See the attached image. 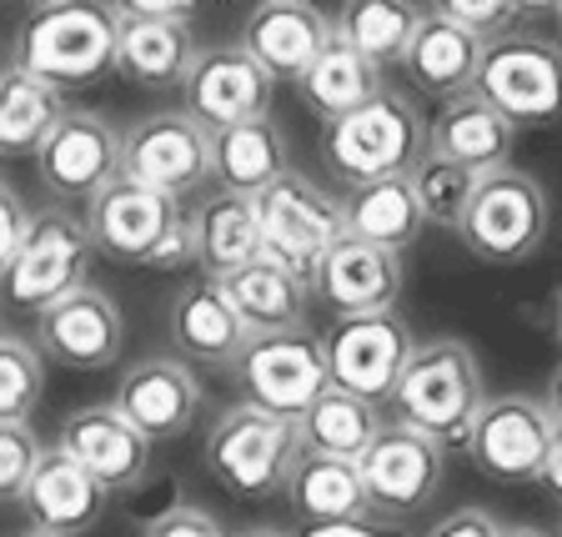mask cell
<instances>
[{
    "mask_svg": "<svg viewBox=\"0 0 562 537\" xmlns=\"http://www.w3.org/2000/svg\"><path fill=\"white\" fill-rule=\"evenodd\" d=\"M386 407L397 412V427L432 437L447 452L468 447L472 427H477L482 407H487V387H482V367L472 357V347L457 337L417 342Z\"/></svg>",
    "mask_w": 562,
    "mask_h": 537,
    "instance_id": "6da1fadb",
    "label": "cell"
},
{
    "mask_svg": "<svg viewBox=\"0 0 562 537\" xmlns=\"http://www.w3.org/2000/svg\"><path fill=\"white\" fill-rule=\"evenodd\" d=\"M11 66L31 70L46 86H95L116 70V5L56 0L35 5L15 35Z\"/></svg>",
    "mask_w": 562,
    "mask_h": 537,
    "instance_id": "7a4b0ae2",
    "label": "cell"
},
{
    "mask_svg": "<svg viewBox=\"0 0 562 537\" xmlns=\"http://www.w3.org/2000/svg\"><path fill=\"white\" fill-rule=\"evenodd\" d=\"M296 457H302L296 422H281L271 412L251 407V402H236L206 433L201 468L216 488H226L241 503H267V497L286 492Z\"/></svg>",
    "mask_w": 562,
    "mask_h": 537,
    "instance_id": "3957f363",
    "label": "cell"
},
{
    "mask_svg": "<svg viewBox=\"0 0 562 537\" xmlns=\"http://www.w3.org/2000/svg\"><path fill=\"white\" fill-rule=\"evenodd\" d=\"M322 156L347 187L392 181L427 156V121H422L412 96L382 91L362 111H351L322 131Z\"/></svg>",
    "mask_w": 562,
    "mask_h": 537,
    "instance_id": "277c9868",
    "label": "cell"
},
{
    "mask_svg": "<svg viewBox=\"0 0 562 537\" xmlns=\"http://www.w3.org/2000/svg\"><path fill=\"white\" fill-rule=\"evenodd\" d=\"M91 251L95 246L91 232H86V216H70L66 206L31 211V226H25L21 246H15L11 267L0 271V302L25 316L50 312L70 292L91 287L86 281Z\"/></svg>",
    "mask_w": 562,
    "mask_h": 537,
    "instance_id": "5b68a950",
    "label": "cell"
},
{
    "mask_svg": "<svg viewBox=\"0 0 562 537\" xmlns=\"http://www.w3.org/2000/svg\"><path fill=\"white\" fill-rule=\"evenodd\" d=\"M548 222H552V206L538 176L503 166L492 176H477V191H472L468 216L457 226V242L468 246L477 261L513 267V261H527L542 246Z\"/></svg>",
    "mask_w": 562,
    "mask_h": 537,
    "instance_id": "8992f818",
    "label": "cell"
},
{
    "mask_svg": "<svg viewBox=\"0 0 562 537\" xmlns=\"http://www.w3.org/2000/svg\"><path fill=\"white\" fill-rule=\"evenodd\" d=\"M477 96L517 131L562 121V46L552 35L513 31L482 51Z\"/></svg>",
    "mask_w": 562,
    "mask_h": 537,
    "instance_id": "52a82bcc",
    "label": "cell"
},
{
    "mask_svg": "<svg viewBox=\"0 0 562 537\" xmlns=\"http://www.w3.org/2000/svg\"><path fill=\"white\" fill-rule=\"evenodd\" d=\"M196 56V5H176V0L116 5V70L126 81L146 91H181Z\"/></svg>",
    "mask_w": 562,
    "mask_h": 537,
    "instance_id": "ba28073f",
    "label": "cell"
},
{
    "mask_svg": "<svg viewBox=\"0 0 562 537\" xmlns=\"http://www.w3.org/2000/svg\"><path fill=\"white\" fill-rule=\"evenodd\" d=\"M412 342L407 322L397 312H376V316H341L322 332V357H327V387L347 392V398L382 407L392 402L402 372H407Z\"/></svg>",
    "mask_w": 562,
    "mask_h": 537,
    "instance_id": "9c48e42d",
    "label": "cell"
},
{
    "mask_svg": "<svg viewBox=\"0 0 562 537\" xmlns=\"http://www.w3.org/2000/svg\"><path fill=\"white\" fill-rule=\"evenodd\" d=\"M232 377L251 407L271 412V417H281V422H296L322 392H327L322 337L306 327L251 337L241 347V357L232 362Z\"/></svg>",
    "mask_w": 562,
    "mask_h": 537,
    "instance_id": "30bf717a",
    "label": "cell"
},
{
    "mask_svg": "<svg viewBox=\"0 0 562 537\" xmlns=\"http://www.w3.org/2000/svg\"><path fill=\"white\" fill-rule=\"evenodd\" d=\"M257 226H261V251L306 277L316 261L327 257L337 242H347V216L341 201H331L312 176L286 171L257 197Z\"/></svg>",
    "mask_w": 562,
    "mask_h": 537,
    "instance_id": "8fae6325",
    "label": "cell"
},
{
    "mask_svg": "<svg viewBox=\"0 0 562 537\" xmlns=\"http://www.w3.org/2000/svg\"><path fill=\"white\" fill-rule=\"evenodd\" d=\"M121 176L171 201L196 197L211 181V131L187 111H151L121 136Z\"/></svg>",
    "mask_w": 562,
    "mask_h": 537,
    "instance_id": "7c38bea8",
    "label": "cell"
},
{
    "mask_svg": "<svg viewBox=\"0 0 562 537\" xmlns=\"http://www.w3.org/2000/svg\"><path fill=\"white\" fill-rule=\"evenodd\" d=\"M121 176V131L101 111H66L60 126L35 152V181L56 201L91 206Z\"/></svg>",
    "mask_w": 562,
    "mask_h": 537,
    "instance_id": "4fadbf2b",
    "label": "cell"
},
{
    "mask_svg": "<svg viewBox=\"0 0 562 537\" xmlns=\"http://www.w3.org/2000/svg\"><path fill=\"white\" fill-rule=\"evenodd\" d=\"M552 417L542 398L527 392H507V398H487L477 427L468 437L472 468L492 482H542V462L552 447Z\"/></svg>",
    "mask_w": 562,
    "mask_h": 537,
    "instance_id": "5bb4252c",
    "label": "cell"
},
{
    "mask_svg": "<svg viewBox=\"0 0 562 537\" xmlns=\"http://www.w3.org/2000/svg\"><path fill=\"white\" fill-rule=\"evenodd\" d=\"M181 216H187L181 201L140 187L131 176H116L86 206V232H91V246L101 257L131 261V267H151V257L166 246V236L181 226Z\"/></svg>",
    "mask_w": 562,
    "mask_h": 537,
    "instance_id": "9a60e30c",
    "label": "cell"
},
{
    "mask_svg": "<svg viewBox=\"0 0 562 537\" xmlns=\"http://www.w3.org/2000/svg\"><path fill=\"white\" fill-rule=\"evenodd\" d=\"M367 482V503L372 517H412L442 492L447 478V447H437L432 437L412 433V427H382L367 457L357 462Z\"/></svg>",
    "mask_w": 562,
    "mask_h": 537,
    "instance_id": "2e32d148",
    "label": "cell"
},
{
    "mask_svg": "<svg viewBox=\"0 0 562 537\" xmlns=\"http://www.w3.org/2000/svg\"><path fill=\"white\" fill-rule=\"evenodd\" d=\"M271 96H277V81L241 46H206L181 86V101H187L181 111L216 136V131L271 116Z\"/></svg>",
    "mask_w": 562,
    "mask_h": 537,
    "instance_id": "e0dca14e",
    "label": "cell"
},
{
    "mask_svg": "<svg viewBox=\"0 0 562 537\" xmlns=\"http://www.w3.org/2000/svg\"><path fill=\"white\" fill-rule=\"evenodd\" d=\"M402 281H407L402 257L347 236V242H337L327 257L306 271V297L331 322H341V316H376V312H397Z\"/></svg>",
    "mask_w": 562,
    "mask_h": 537,
    "instance_id": "ac0fdd59",
    "label": "cell"
},
{
    "mask_svg": "<svg viewBox=\"0 0 562 537\" xmlns=\"http://www.w3.org/2000/svg\"><path fill=\"white\" fill-rule=\"evenodd\" d=\"M126 347V316L101 287H81L35 316V351L70 372H101Z\"/></svg>",
    "mask_w": 562,
    "mask_h": 537,
    "instance_id": "d6986e66",
    "label": "cell"
},
{
    "mask_svg": "<svg viewBox=\"0 0 562 537\" xmlns=\"http://www.w3.org/2000/svg\"><path fill=\"white\" fill-rule=\"evenodd\" d=\"M331 41H337V31H331V15L322 5H306V0H261V5L246 11L236 46L257 60L271 81L296 86Z\"/></svg>",
    "mask_w": 562,
    "mask_h": 537,
    "instance_id": "ffe728a7",
    "label": "cell"
},
{
    "mask_svg": "<svg viewBox=\"0 0 562 537\" xmlns=\"http://www.w3.org/2000/svg\"><path fill=\"white\" fill-rule=\"evenodd\" d=\"M111 407L136 427L146 443H176L191 433L201 412V382L181 357H140L121 372Z\"/></svg>",
    "mask_w": 562,
    "mask_h": 537,
    "instance_id": "44dd1931",
    "label": "cell"
},
{
    "mask_svg": "<svg viewBox=\"0 0 562 537\" xmlns=\"http://www.w3.org/2000/svg\"><path fill=\"white\" fill-rule=\"evenodd\" d=\"M56 447L81 472H91V478L101 482L105 497H111V492L140 488L146 472H151V443H146V437L111 407V402H95V407L70 412V417L60 422Z\"/></svg>",
    "mask_w": 562,
    "mask_h": 537,
    "instance_id": "7402d4cb",
    "label": "cell"
},
{
    "mask_svg": "<svg viewBox=\"0 0 562 537\" xmlns=\"http://www.w3.org/2000/svg\"><path fill=\"white\" fill-rule=\"evenodd\" d=\"M513 152H517V126L507 116H497L477 91L442 101V111L427 121V156L452 161L472 176H492L513 166Z\"/></svg>",
    "mask_w": 562,
    "mask_h": 537,
    "instance_id": "603a6c76",
    "label": "cell"
},
{
    "mask_svg": "<svg viewBox=\"0 0 562 537\" xmlns=\"http://www.w3.org/2000/svg\"><path fill=\"white\" fill-rule=\"evenodd\" d=\"M21 513L31 517L35 533L81 537V533H91V527L101 523L105 488L91 478V472L76 468V462L50 443L46 452H41V462H35L25 492H21Z\"/></svg>",
    "mask_w": 562,
    "mask_h": 537,
    "instance_id": "cb8c5ba5",
    "label": "cell"
},
{
    "mask_svg": "<svg viewBox=\"0 0 562 537\" xmlns=\"http://www.w3.org/2000/svg\"><path fill=\"white\" fill-rule=\"evenodd\" d=\"M482 41L468 35L457 21H447L442 5H422V25L412 35L402 70L422 96L437 101H457V96L477 91V70H482Z\"/></svg>",
    "mask_w": 562,
    "mask_h": 537,
    "instance_id": "d4e9b609",
    "label": "cell"
},
{
    "mask_svg": "<svg viewBox=\"0 0 562 537\" xmlns=\"http://www.w3.org/2000/svg\"><path fill=\"white\" fill-rule=\"evenodd\" d=\"M251 342V332L241 327V316L232 312L226 292L216 287V277H191L171 302V347L201 367H232L241 357V347Z\"/></svg>",
    "mask_w": 562,
    "mask_h": 537,
    "instance_id": "484cf974",
    "label": "cell"
},
{
    "mask_svg": "<svg viewBox=\"0 0 562 537\" xmlns=\"http://www.w3.org/2000/svg\"><path fill=\"white\" fill-rule=\"evenodd\" d=\"M216 287L226 292L232 312L241 316V327L251 337H267V332H292L306 327V277H296L286 261L267 257L261 251L257 261H246L232 277H216Z\"/></svg>",
    "mask_w": 562,
    "mask_h": 537,
    "instance_id": "4316f807",
    "label": "cell"
},
{
    "mask_svg": "<svg viewBox=\"0 0 562 537\" xmlns=\"http://www.w3.org/2000/svg\"><path fill=\"white\" fill-rule=\"evenodd\" d=\"M286 171H292L286 166V131L277 126V116L246 121V126L211 136V181H222V191H232V197L257 201Z\"/></svg>",
    "mask_w": 562,
    "mask_h": 537,
    "instance_id": "83f0119b",
    "label": "cell"
},
{
    "mask_svg": "<svg viewBox=\"0 0 562 537\" xmlns=\"http://www.w3.org/2000/svg\"><path fill=\"white\" fill-rule=\"evenodd\" d=\"M286 503L306 527H341L372 517L362 468L337 462V457H296L292 482H286Z\"/></svg>",
    "mask_w": 562,
    "mask_h": 537,
    "instance_id": "f1b7e54d",
    "label": "cell"
},
{
    "mask_svg": "<svg viewBox=\"0 0 562 537\" xmlns=\"http://www.w3.org/2000/svg\"><path fill=\"white\" fill-rule=\"evenodd\" d=\"M347 236L351 242H367L376 251H412L422 236V211H417V197H412V181L407 176H392V181H372V187H351L347 206Z\"/></svg>",
    "mask_w": 562,
    "mask_h": 537,
    "instance_id": "f546056e",
    "label": "cell"
},
{
    "mask_svg": "<svg viewBox=\"0 0 562 537\" xmlns=\"http://www.w3.org/2000/svg\"><path fill=\"white\" fill-rule=\"evenodd\" d=\"M196 267L206 277H232L246 261L261 257V226H257V201L216 191L196 211Z\"/></svg>",
    "mask_w": 562,
    "mask_h": 537,
    "instance_id": "4dcf8cb0",
    "label": "cell"
},
{
    "mask_svg": "<svg viewBox=\"0 0 562 537\" xmlns=\"http://www.w3.org/2000/svg\"><path fill=\"white\" fill-rule=\"evenodd\" d=\"M386 422L376 417V407L347 398L337 387H327L312 407L296 417V443L302 457H337V462H362L367 447L382 437Z\"/></svg>",
    "mask_w": 562,
    "mask_h": 537,
    "instance_id": "1f68e13d",
    "label": "cell"
},
{
    "mask_svg": "<svg viewBox=\"0 0 562 537\" xmlns=\"http://www.w3.org/2000/svg\"><path fill=\"white\" fill-rule=\"evenodd\" d=\"M296 91H302L306 111L331 126V121L362 111L367 101H376V96L386 91V76H382V66H372V60L357 56L351 46L331 41V46L316 56V66L296 81Z\"/></svg>",
    "mask_w": 562,
    "mask_h": 537,
    "instance_id": "d6a6232c",
    "label": "cell"
},
{
    "mask_svg": "<svg viewBox=\"0 0 562 537\" xmlns=\"http://www.w3.org/2000/svg\"><path fill=\"white\" fill-rule=\"evenodd\" d=\"M70 105L21 66H0V156H35Z\"/></svg>",
    "mask_w": 562,
    "mask_h": 537,
    "instance_id": "836d02e7",
    "label": "cell"
},
{
    "mask_svg": "<svg viewBox=\"0 0 562 537\" xmlns=\"http://www.w3.org/2000/svg\"><path fill=\"white\" fill-rule=\"evenodd\" d=\"M422 25V5H402V0H351L341 11H331V31L341 46L367 56L372 66H402L412 35Z\"/></svg>",
    "mask_w": 562,
    "mask_h": 537,
    "instance_id": "e575fe53",
    "label": "cell"
},
{
    "mask_svg": "<svg viewBox=\"0 0 562 537\" xmlns=\"http://www.w3.org/2000/svg\"><path fill=\"white\" fill-rule=\"evenodd\" d=\"M407 181H412V197H417L422 222L447 226V232L462 226L468 201H472V191H477V176L452 166V161H437V156H422V161L407 171Z\"/></svg>",
    "mask_w": 562,
    "mask_h": 537,
    "instance_id": "d590c367",
    "label": "cell"
},
{
    "mask_svg": "<svg viewBox=\"0 0 562 537\" xmlns=\"http://www.w3.org/2000/svg\"><path fill=\"white\" fill-rule=\"evenodd\" d=\"M46 392V357L35 342L0 332V422H31Z\"/></svg>",
    "mask_w": 562,
    "mask_h": 537,
    "instance_id": "8d00e7d4",
    "label": "cell"
},
{
    "mask_svg": "<svg viewBox=\"0 0 562 537\" xmlns=\"http://www.w3.org/2000/svg\"><path fill=\"white\" fill-rule=\"evenodd\" d=\"M442 15L457 21L468 35H477L482 46H492V41L522 31V21L538 15V5H517V0H442Z\"/></svg>",
    "mask_w": 562,
    "mask_h": 537,
    "instance_id": "74e56055",
    "label": "cell"
},
{
    "mask_svg": "<svg viewBox=\"0 0 562 537\" xmlns=\"http://www.w3.org/2000/svg\"><path fill=\"white\" fill-rule=\"evenodd\" d=\"M41 452H46V443L31 433V422H0V503H11V497L21 503Z\"/></svg>",
    "mask_w": 562,
    "mask_h": 537,
    "instance_id": "f35d334b",
    "label": "cell"
},
{
    "mask_svg": "<svg viewBox=\"0 0 562 537\" xmlns=\"http://www.w3.org/2000/svg\"><path fill=\"white\" fill-rule=\"evenodd\" d=\"M140 537H232L216 517L206 513V507H196V503H171V507H161L156 517H146V527H140Z\"/></svg>",
    "mask_w": 562,
    "mask_h": 537,
    "instance_id": "ab89813d",
    "label": "cell"
},
{
    "mask_svg": "<svg viewBox=\"0 0 562 537\" xmlns=\"http://www.w3.org/2000/svg\"><path fill=\"white\" fill-rule=\"evenodd\" d=\"M25 226H31V211H25V201L15 197V187H5L0 181V271L11 267L15 246H21Z\"/></svg>",
    "mask_w": 562,
    "mask_h": 537,
    "instance_id": "60d3db41",
    "label": "cell"
},
{
    "mask_svg": "<svg viewBox=\"0 0 562 537\" xmlns=\"http://www.w3.org/2000/svg\"><path fill=\"white\" fill-rule=\"evenodd\" d=\"M427 537H503V523H497L487 507H457L442 523L427 527Z\"/></svg>",
    "mask_w": 562,
    "mask_h": 537,
    "instance_id": "b9f144b4",
    "label": "cell"
},
{
    "mask_svg": "<svg viewBox=\"0 0 562 537\" xmlns=\"http://www.w3.org/2000/svg\"><path fill=\"white\" fill-rule=\"evenodd\" d=\"M306 537H402V533L367 517V523H341V527H306Z\"/></svg>",
    "mask_w": 562,
    "mask_h": 537,
    "instance_id": "7bdbcfd3",
    "label": "cell"
},
{
    "mask_svg": "<svg viewBox=\"0 0 562 537\" xmlns=\"http://www.w3.org/2000/svg\"><path fill=\"white\" fill-rule=\"evenodd\" d=\"M542 488L552 497H562V427L552 433V447H548V462H542Z\"/></svg>",
    "mask_w": 562,
    "mask_h": 537,
    "instance_id": "ee69618b",
    "label": "cell"
},
{
    "mask_svg": "<svg viewBox=\"0 0 562 537\" xmlns=\"http://www.w3.org/2000/svg\"><path fill=\"white\" fill-rule=\"evenodd\" d=\"M542 407H548L552 427H562V362H558V372L548 377V392H542Z\"/></svg>",
    "mask_w": 562,
    "mask_h": 537,
    "instance_id": "f6af8a7d",
    "label": "cell"
},
{
    "mask_svg": "<svg viewBox=\"0 0 562 537\" xmlns=\"http://www.w3.org/2000/svg\"><path fill=\"white\" fill-rule=\"evenodd\" d=\"M552 342H558V347H562V292L552 297Z\"/></svg>",
    "mask_w": 562,
    "mask_h": 537,
    "instance_id": "bcb514c9",
    "label": "cell"
},
{
    "mask_svg": "<svg viewBox=\"0 0 562 537\" xmlns=\"http://www.w3.org/2000/svg\"><path fill=\"white\" fill-rule=\"evenodd\" d=\"M236 537H286L281 527H246V533H236Z\"/></svg>",
    "mask_w": 562,
    "mask_h": 537,
    "instance_id": "7dc6e473",
    "label": "cell"
},
{
    "mask_svg": "<svg viewBox=\"0 0 562 537\" xmlns=\"http://www.w3.org/2000/svg\"><path fill=\"white\" fill-rule=\"evenodd\" d=\"M503 537H548V533H538V527H503Z\"/></svg>",
    "mask_w": 562,
    "mask_h": 537,
    "instance_id": "c3c4849f",
    "label": "cell"
},
{
    "mask_svg": "<svg viewBox=\"0 0 562 537\" xmlns=\"http://www.w3.org/2000/svg\"><path fill=\"white\" fill-rule=\"evenodd\" d=\"M548 15L558 21V46H562V5H548Z\"/></svg>",
    "mask_w": 562,
    "mask_h": 537,
    "instance_id": "681fc988",
    "label": "cell"
},
{
    "mask_svg": "<svg viewBox=\"0 0 562 537\" xmlns=\"http://www.w3.org/2000/svg\"><path fill=\"white\" fill-rule=\"evenodd\" d=\"M15 537H50V533H35V527H25V533H15Z\"/></svg>",
    "mask_w": 562,
    "mask_h": 537,
    "instance_id": "f907efd6",
    "label": "cell"
},
{
    "mask_svg": "<svg viewBox=\"0 0 562 537\" xmlns=\"http://www.w3.org/2000/svg\"><path fill=\"white\" fill-rule=\"evenodd\" d=\"M558 537H562V527H558Z\"/></svg>",
    "mask_w": 562,
    "mask_h": 537,
    "instance_id": "816d5d0a",
    "label": "cell"
}]
</instances>
